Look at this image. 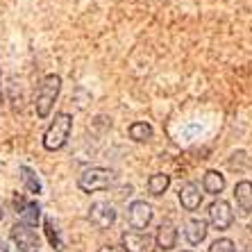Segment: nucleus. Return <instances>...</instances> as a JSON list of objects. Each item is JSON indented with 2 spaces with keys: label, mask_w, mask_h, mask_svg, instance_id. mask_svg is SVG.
<instances>
[{
  "label": "nucleus",
  "mask_w": 252,
  "mask_h": 252,
  "mask_svg": "<svg viewBox=\"0 0 252 252\" xmlns=\"http://www.w3.org/2000/svg\"><path fill=\"white\" fill-rule=\"evenodd\" d=\"M170 187V175L166 173H155V175L148 177V191L153 195H164Z\"/></svg>",
  "instance_id": "nucleus-16"
},
{
  "label": "nucleus",
  "mask_w": 252,
  "mask_h": 252,
  "mask_svg": "<svg viewBox=\"0 0 252 252\" xmlns=\"http://www.w3.org/2000/svg\"><path fill=\"white\" fill-rule=\"evenodd\" d=\"M0 218H2V211H0Z\"/></svg>",
  "instance_id": "nucleus-24"
},
{
  "label": "nucleus",
  "mask_w": 252,
  "mask_h": 252,
  "mask_svg": "<svg viewBox=\"0 0 252 252\" xmlns=\"http://www.w3.org/2000/svg\"><path fill=\"white\" fill-rule=\"evenodd\" d=\"M21 180H23L25 189H28L30 193H34V195L41 193V180L36 177V173L30 166H21Z\"/></svg>",
  "instance_id": "nucleus-17"
},
{
  "label": "nucleus",
  "mask_w": 252,
  "mask_h": 252,
  "mask_svg": "<svg viewBox=\"0 0 252 252\" xmlns=\"http://www.w3.org/2000/svg\"><path fill=\"white\" fill-rule=\"evenodd\" d=\"M202 189H205L209 195L223 193V189H225V175H223V173H218V170H207L205 177H202Z\"/></svg>",
  "instance_id": "nucleus-14"
},
{
  "label": "nucleus",
  "mask_w": 252,
  "mask_h": 252,
  "mask_svg": "<svg viewBox=\"0 0 252 252\" xmlns=\"http://www.w3.org/2000/svg\"><path fill=\"white\" fill-rule=\"evenodd\" d=\"M153 216H155L153 205H148L146 200H134V202L127 207L129 225H132V229H136V232H143L148 225L153 223Z\"/></svg>",
  "instance_id": "nucleus-4"
},
{
  "label": "nucleus",
  "mask_w": 252,
  "mask_h": 252,
  "mask_svg": "<svg viewBox=\"0 0 252 252\" xmlns=\"http://www.w3.org/2000/svg\"><path fill=\"white\" fill-rule=\"evenodd\" d=\"M209 252H236V246L234 241L223 236V239H216L214 243L209 246Z\"/></svg>",
  "instance_id": "nucleus-19"
},
{
  "label": "nucleus",
  "mask_w": 252,
  "mask_h": 252,
  "mask_svg": "<svg viewBox=\"0 0 252 252\" xmlns=\"http://www.w3.org/2000/svg\"><path fill=\"white\" fill-rule=\"evenodd\" d=\"M12 241L16 243V248L21 252H34L36 250V234L34 229L28 227V225L18 223L12 227Z\"/></svg>",
  "instance_id": "nucleus-9"
},
{
  "label": "nucleus",
  "mask_w": 252,
  "mask_h": 252,
  "mask_svg": "<svg viewBox=\"0 0 252 252\" xmlns=\"http://www.w3.org/2000/svg\"><path fill=\"white\" fill-rule=\"evenodd\" d=\"M116 182V173L112 168H102V166H91L84 168L77 177V187L84 193H95V191H105Z\"/></svg>",
  "instance_id": "nucleus-2"
},
{
  "label": "nucleus",
  "mask_w": 252,
  "mask_h": 252,
  "mask_svg": "<svg viewBox=\"0 0 252 252\" xmlns=\"http://www.w3.org/2000/svg\"><path fill=\"white\" fill-rule=\"evenodd\" d=\"M59 91H62V77L59 75H46L39 84V91H36V100H34V107H36V114L41 118L50 116L55 107V100H57Z\"/></svg>",
  "instance_id": "nucleus-3"
},
{
  "label": "nucleus",
  "mask_w": 252,
  "mask_h": 252,
  "mask_svg": "<svg viewBox=\"0 0 252 252\" xmlns=\"http://www.w3.org/2000/svg\"><path fill=\"white\" fill-rule=\"evenodd\" d=\"M100 252H121L118 248H114V246H102L100 248Z\"/></svg>",
  "instance_id": "nucleus-20"
},
{
  "label": "nucleus",
  "mask_w": 252,
  "mask_h": 252,
  "mask_svg": "<svg viewBox=\"0 0 252 252\" xmlns=\"http://www.w3.org/2000/svg\"><path fill=\"white\" fill-rule=\"evenodd\" d=\"M43 229H46V236H48V241H50V246L59 252L64 250V243H62V239H59V232H57V227H55V223L50 220V218L43 220Z\"/></svg>",
  "instance_id": "nucleus-18"
},
{
  "label": "nucleus",
  "mask_w": 252,
  "mask_h": 252,
  "mask_svg": "<svg viewBox=\"0 0 252 252\" xmlns=\"http://www.w3.org/2000/svg\"><path fill=\"white\" fill-rule=\"evenodd\" d=\"M14 207H16V214L21 218V223L28 225V227H36V223L41 220V207L36 202H28L21 195H14Z\"/></svg>",
  "instance_id": "nucleus-8"
},
{
  "label": "nucleus",
  "mask_w": 252,
  "mask_h": 252,
  "mask_svg": "<svg viewBox=\"0 0 252 252\" xmlns=\"http://www.w3.org/2000/svg\"><path fill=\"white\" fill-rule=\"evenodd\" d=\"M127 134L132 141H136V143H143V141H150L155 134V129L150 123H146V121H136V123L129 125Z\"/></svg>",
  "instance_id": "nucleus-15"
},
{
  "label": "nucleus",
  "mask_w": 252,
  "mask_h": 252,
  "mask_svg": "<svg viewBox=\"0 0 252 252\" xmlns=\"http://www.w3.org/2000/svg\"><path fill=\"white\" fill-rule=\"evenodd\" d=\"M177 198H180V205H182L187 211H195L200 205H202V193H200V187L195 182L182 184Z\"/></svg>",
  "instance_id": "nucleus-10"
},
{
  "label": "nucleus",
  "mask_w": 252,
  "mask_h": 252,
  "mask_svg": "<svg viewBox=\"0 0 252 252\" xmlns=\"http://www.w3.org/2000/svg\"><path fill=\"white\" fill-rule=\"evenodd\" d=\"M0 98H2V70H0Z\"/></svg>",
  "instance_id": "nucleus-21"
},
{
  "label": "nucleus",
  "mask_w": 252,
  "mask_h": 252,
  "mask_svg": "<svg viewBox=\"0 0 252 252\" xmlns=\"http://www.w3.org/2000/svg\"><path fill=\"white\" fill-rule=\"evenodd\" d=\"M241 252H252V250H241Z\"/></svg>",
  "instance_id": "nucleus-23"
},
{
  "label": "nucleus",
  "mask_w": 252,
  "mask_h": 252,
  "mask_svg": "<svg viewBox=\"0 0 252 252\" xmlns=\"http://www.w3.org/2000/svg\"><path fill=\"white\" fill-rule=\"evenodd\" d=\"M89 220L98 229H109L116 223V207L112 202H94L89 209Z\"/></svg>",
  "instance_id": "nucleus-6"
},
{
  "label": "nucleus",
  "mask_w": 252,
  "mask_h": 252,
  "mask_svg": "<svg viewBox=\"0 0 252 252\" xmlns=\"http://www.w3.org/2000/svg\"><path fill=\"white\" fill-rule=\"evenodd\" d=\"M234 200L243 214H252V182L250 180H241L234 187Z\"/></svg>",
  "instance_id": "nucleus-13"
},
{
  "label": "nucleus",
  "mask_w": 252,
  "mask_h": 252,
  "mask_svg": "<svg viewBox=\"0 0 252 252\" xmlns=\"http://www.w3.org/2000/svg\"><path fill=\"white\" fill-rule=\"evenodd\" d=\"M123 243V252H153L155 236L148 232H136V229H127L121 239Z\"/></svg>",
  "instance_id": "nucleus-7"
},
{
  "label": "nucleus",
  "mask_w": 252,
  "mask_h": 252,
  "mask_svg": "<svg viewBox=\"0 0 252 252\" xmlns=\"http://www.w3.org/2000/svg\"><path fill=\"white\" fill-rule=\"evenodd\" d=\"M0 252H9V250L5 248V243H2V241H0Z\"/></svg>",
  "instance_id": "nucleus-22"
},
{
  "label": "nucleus",
  "mask_w": 252,
  "mask_h": 252,
  "mask_svg": "<svg viewBox=\"0 0 252 252\" xmlns=\"http://www.w3.org/2000/svg\"><path fill=\"white\" fill-rule=\"evenodd\" d=\"M207 232H209V225L202 218H191L184 227V236H187L189 246H200L207 239Z\"/></svg>",
  "instance_id": "nucleus-11"
},
{
  "label": "nucleus",
  "mask_w": 252,
  "mask_h": 252,
  "mask_svg": "<svg viewBox=\"0 0 252 252\" xmlns=\"http://www.w3.org/2000/svg\"><path fill=\"white\" fill-rule=\"evenodd\" d=\"M70 129H73V116L66 112L55 114V121L48 125L46 134H43V148L50 150V153L64 148L68 136H70Z\"/></svg>",
  "instance_id": "nucleus-1"
},
{
  "label": "nucleus",
  "mask_w": 252,
  "mask_h": 252,
  "mask_svg": "<svg viewBox=\"0 0 252 252\" xmlns=\"http://www.w3.org/2000/svg\"><path fill=\"white\" fill-rule=\"evenodd\" d=\"M209 223L214 229H218V232H223V229H227L229 225H232V220H234V214H232V207H229V202H225V200H214L209 205Z\"/></svg>",
  "instance_id": "nucleus-5"
},
{
  "label": "nucleus",
  "mask_w": 252,
  "mask_h": 252,
  "mask_svg": "<svg viewBox=\"0 0 252 252\" xmlns=\"http://www.w3.org/2000/svg\"><path fill=\"white\" fill-rule=\"evenodd\" d=\"M155 243L159 246V250H173L177 246V229L173 223H161L157 229V234H155Z\"/></svg>",
  "instance_id": "nucleus-12"
}]
</instances>
